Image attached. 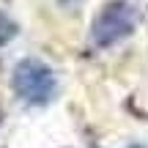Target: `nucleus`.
Masks as SVG:
<instances>
[{
  "instance_id": "obj_3",
  "label": "nucleus",
  "mask_w": 148,
  "mask_h": 148,
  "mask_svg": "<svg viewBox=\"0 0 148 148\" xmlns=\"http://www.w3.org/2000/svg\"><path fill=\"white\" fill-rule=\"evenodd\" d=\"M14 36H16L14 19H11L8 14H3V11H0V47H3V44H8V41H14Z\"/></svg>"
},
{
  "instance_id": "obj_4",
  "label": "nucleus",
  "mask_w": 148,
  "mask_h": 148,
  "mask_svg": "<svg viewBox=\"0 0 148 148\" xmlns=\"http://www.w3.org/2000/svg\"><path fill=\"white\" fill-rule=\"evenodd\" d=\"M60 5H66V8H71V5H77V3H82V0H58Z\"/></svg>"
},
{
  "instance_id": "obj_2",
  "label": "nucleus",
  "mask_w": 148,
  "mask_h": 148,
  "mask_svg": "<svg viewBox=\"0 0 148 148\" xmlns=\"http://www.w3.org/2000/svg\"><path fill=\"white\" fill-rule=\"evenodd\" d=\"M14 93L30 107H44L58 93V74L38 58H22L14 66Z\"/></svg>"
},
{
  "instance_id": "obj_1",
  "label": "nucleus",
  "mask_w": 148,
  "mask_h": 148,
  "mask_svg": "<svg viewBox=\"0 0 148 148\" xmlns=\"http://www.w3.org/2000/svg\"><path fill=\"white\" fill-rule=\"evenodd\" d=\"M140 22V11L129 0H110L101 5L90 25V44L96 49H110L118 41L129 38Z\"/></svg>"
}]
</instances>
